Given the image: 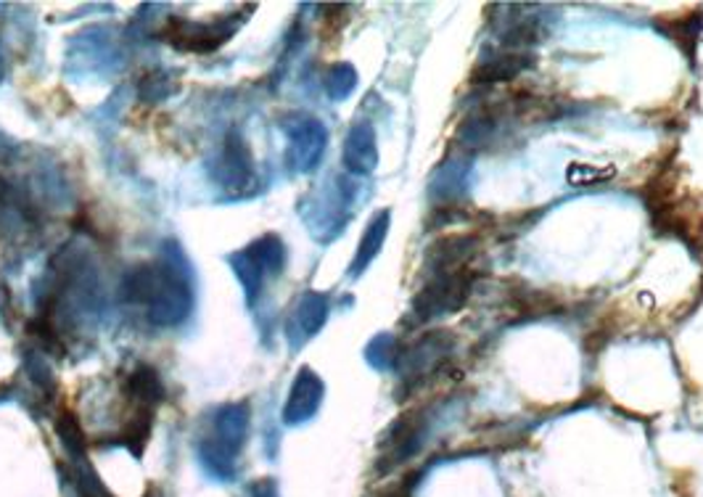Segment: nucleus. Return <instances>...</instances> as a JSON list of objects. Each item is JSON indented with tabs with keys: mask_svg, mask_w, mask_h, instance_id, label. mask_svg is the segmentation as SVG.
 <instances>
[{
	"mask_svg": "<svg viewBox=\"0 0 703 497\" xmlns=\"http://www.w3.org/2000/svg\"><path fill=\"white\" fill-rule=\"evenodd\" d=\"M386 233H389V212H379L366 233H362L360 248H357L355 263H352V270H349L352 276H360V272L373 263V257L381 252V246H384Z\"/></svg>",
	"mask_w": 703,
	"mask_h": 497,
	"instance_id": "obj_10",
	"label": "nucleus"
},
{
	"mask_svg": "<svg viewBox=\"0 0 703 497\" xmlns=\"http://www.w3.org/2000/svg\"><path fill=\"white\" fill-rule=\"evenodd\" d=\"M325 315H329L325 296L323 294H307L305 300L299 302V307H296L291 323H294L296 331H302L299 339H310L312 333H318L320 326L325 323Z\"/></svg>",
	"mask_w": 703,
	"mask_h": 497,
	"instance_id": "obj_11",
	"label": "nucleus"
},
{
	"mask_svg": "<svg viewBox=\"0 0 703 497\" xmlns=\"http://www.w3.org/2000/svg\"><path fill=\"white\" fill-rule=\"evenodd\" d=\"M248 497H278L276 493V482L272 479H259L248 487Z\"/></svg>",
	"mask_w": 703,
	"mask_h": 497,
	"instance_id": "obj_13",
	"label": "nucleus"
},
{
	"mask_svg": "<svg viewBox=\"0 0 703 497\" xmlns=\"http://www.w3.org/2000/svg\"><path fill=\"white\" fill-rule=\"evenodd\" d=\"M291 165L296 169H312L325 149V127L312 117H296L289 130Z\"/></svg>",
	"mask_w": 703,
	"mask_h": 497,
	"instance_id": "obj_6",
	"label": "nucleus"
},
{
	"mask_svg": "<svg viewBox=\"0 0 703 497\" xmlns=\"http://www.w3.org/2000/svg\"><path fill=\"white\" fill-rule=\"evenodd\" d=\"M471 286H474V272L469 268L432 272L423 289L413 300V313L421 320H434L439 315L458 313L469 300Z\"/></svg>",
	"mask_w": 703,
	"mask_h": 497,
	"instance_id": "obj_3",
	"label": "nucleus"
},
{
	"mask_svg": "<svg viewBox=\"0 0 703 497\" xmlns=\"http://www.w3.org/2000/svg\"><path fill=\"white\" fill-rule=\"evenodd\" d=\"M357 82V75L352 72L349 64H338L331 69V77H329V88H331V95H336V99H342V95H349V90L355 88Z\"/></svg>",
	"mask_w": 703,
	"mask_h": 497,
	"instance_id": "obj_12",
	"label": "nucleus"
},
{
	"mask_svg": "<svg viewBox=\"0 0 703 497\" xmlns=\"http://www.w3.org/2000/svg\"><path fill=\"white\" fill-rule=\"evenodd\" d=\"M532 64H535V56L508 48V51L493 53L489 59H482V62L476 64L471 80L474 82H506V80H513V77L521 75L524 69H529Z\"/></svg>",
	"mask_w": 703,
	"mask_h": 497,
	"instance_id": "obj_8",
	"label": "nucleus"
},
{
	"mask_svg": "<svg viewBox=\"0 0 703 497\" xmlns=\"http://www.w3.org/2000/svg\"><path fill=\"white\" fill-rule=\"evenodd\" d=\"M130 300L149 305V318L156 326H175L191 313V283L186 268L175 259L141 268L130 278Z\"/></svg>",
	"mask_w": 703,
	"mask_h": 497,
	"instance_id": "obj_1",
	"label": "nucleus"
},
{
	"mask_svg": "<svg viewBox=\"0 0 703 497\" xmlns=\"http://www.w3.org/2000/svg\"><path fill=\"white\" fill-rule=\"evenodd\" d=\"M323 399V381L315 375L310 368H302L296 375L294 386H291L289 403H286V423H305L318 413V405Z\"/></svg>",
	"mask_w": 703,
	"mask_h": 497,
	"instance_id": "obj_7",
	"label": "nucleus"
},
{
	"mask_svg": "<svg viewBox=\"0 0 703 497\" xmlns=\"http://www.w3.org/2000/svg\"><path fill=\"white\" fill-rule=\"evenodd\" d=\"M283 257H286V254H283V244L276 235H265L263 241L248 246L244 254H235L233 268L248 291V300H254V296L259 294L265 272H278L283 268Z\"/></svg>",
	"mask_w": 703,
	"mask_h": 497,
	"instance_id": "obj_4",
	"label": "nucleus"
},
{
	"mask_svg": "<svg viewBox=\"0 0 703 497\" xmlns=\"http://www.w3.org/2000/svg\"><path fill=\"white\" fill-rule=\"evenodd\" d=\"M375 162H379V156H375L373 127L366 123L355 125L352 127L347 143H344V165H347V169H352L355 175H366L375 167Z\"/></svg>",
	"mask_w": 703,
	"mask_h": 497,
	"instance_id": "obj_9",
	"label": "nucleus"
},
{
	"mask_svg": "<svg viewBox=\"0 0 703 497\" xmlns=\"http://www.w3.org/2000/svg\"><path fill=\"white\" fill-rule=\"evenodd\" d=\"M452 353V336L447 331H432L423 339H418L413 347L408 349L405 360L399 362L402 366V375L408 384H418V381H426L429 375L439 371L447 362V357Z\"/></svg>",
	"mask_w": 703,
	"mask_h": 497,
	"instance_id": "obj_5",
	"label": "nucleus"
},
{
	"mask_svg": "<svg viewBox=\"0 0 703 497\" xmlns=\"http://www.w3.org/2000/svg\"><path fill=\"white\" fill-rule=\"evenodd\" d=\"M248 413L246 408H222L212 418L207 436L199 445L204 469L217 479L235 476V458L241 456V447L246 442Z\"/></svg>",
	"mask_w": 703,
	"mask_h": 497,
	"instance_id": "obj_2",
	"label": "nucleus"
}]
</instances>
